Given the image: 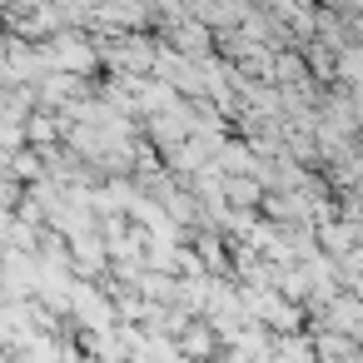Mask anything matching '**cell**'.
<instances>
[{
  "label": "cell",
  "instance_id": "4",
  "mask_svg": "<svg viewBox=\"0 0 363 363\" xmlns=\"http://www.w3.org/2000/svg\"><path fill=\"white\" fill-rule=\"evenodd\" d=\"M155 80H164V85H169L174 95H184V100H204V60H189V55H179L174 45L160 50Z\"/></svg>",
  "mask_w": 363,
  "mask_h": 363
},
{
  "label": "cell",
  "instance_id": "5",
  "mask_svg": "<svg viewBox=\"0 0 363 363\" xmlns=\"http://www.w3.org/2000/svg\"><path fill=\"white\" fill-rule=\"evenodd\" d=\"M164 45H174L179 55H189V60H209V55H219V35L204 26V21H179V26H169L164 35H160Z\"/></svg>",
  "mask_w": 363,
  "mask_h": 363
},
{
  "label": "cell",
  "instance_id": "9",
  "mask_svg": "<svg viewBox=\"0 0 363 363\" xmlns=\"http://www.w3.org/2000/svg\"><path fill=\"white\" fill-rule=\"evenodd\" d=\"M26 199V184L11 174V164H0V209H21Z\"/></svg>",
  "mask_w": 363,
  "mask_h": 363
},
{
  "label": "cell",
  "instance_id": "11",
  "mask_svg": "<svg viewBox=\"0 0 363 363\" xmlns=\"http://www.w3.org/2000/svg\"><path fill=\"white\" fill-rule=\"evenodd\" d=\"M6 100H11V85H6V80H0V115H6Z\"/></svg>",
  "mask_w": 363,
  "mask_h": 363
},
{
  "label": "cell",
  "instance_id": "10",
  "mask_svg": "<svg viewBox=\"0 0 363 363\" xmlns=\"http://www.w3.org/2000/svg\"><path fill=\"white\" fill-rule=\"evenodd\" d=\"M11 229H16V209H0V244L11 249Z\"/></svg>",
  "mask_w": 363,
  "mask_h": 363
},
{
  "label": "cell",
  "instance_id": "3",
  "mask_svg": "<svg viewBox=\"0 0 363 363\" xmlns=\"http://www.w3.org/2000/svg\"><path fill=\"white\" fill-rule=\"evenodd\" d=\"M313 328H328V333H343V338L363 343V298H358L353 289H343L338 298H328L323 308L308 313V333H313Z\"/></svg>",
  "mask_w": 363,
  "mask_h": 363
},
{
  "label": "cell",
  "instance_id": "2",
  "mask_svg": "<svg viewBox=\"0 0 363 363\" xmlns=\"http://www.w3.org/2000/svg\"><path fill=\"white\" fill-rule=\"evenodd\" d=\"M45 50H50V70H65V75H80V80H95L105 70L100 40L90 30H60Z\"/></svg>",
  "mask_w": 363,
  "mask_h": 363
},
{
  "label": "cell",
  "instance_id": "8",
  "mask_svg": "<svg viewBox=\"0 0 363 363\" xmlns=\"http://www.w3.org/2000/svg\"><path fill=\"white\" fill-rule=\"evenodd\" d=\"M11 174L30 189V184H35V179H45L50 169H45V155H40V150H16V155H11Z\"/></svg>",
  "mask_w": 363,
  "mask_h": 363
},
{
  "label": "cell",
  "instance_id": "6",
  "mask_svg": "<svg viewBox=\"0 0 363 363\" xmlns=\"http://www.w3.org/2000/svg\"><path fill=\"white\" fill-rule=\"evenodd\" d=\"M254 0H194V21H204L214 35H229L249 21Z\"/></svg>",
  "mask_w": 363,
  "mask_h": 363
},
{
  "label": "cell",
  "instance_id": "7",
  "mask_svg": "<svg viewBox=\"0 0 363 363\" xmlns=\"http://www.w3.org/2000/svg\"><path fill=\"white\" fill-rule=\"evenodd\" d=\"M179 353L189 358V363H204V358H224V338H219V328L209 323V318H194L179 338Z\"/></svg>",
  "mask_w": 363,
  "mask_h": 363
},
{
  "label": "cell",
  "instance_id": "1",
  "mask_svg": "<svg viewBox=\"0 0 363 363\" xmlns=\"http://www.w3.org/2000/svg\"><path fill=\"white\" fill-rule=\"evenodd\" d=\"M160 50H164V40L150 35V30H130V35H110V40H100V60H105V70H110L115 80L155 75Z\"/></svg>",
  "mask_w": 363,
  "mask_h": 363
}]
</instances>
